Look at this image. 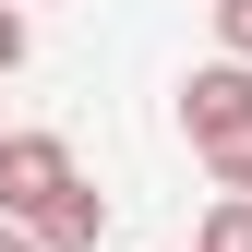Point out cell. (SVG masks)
Wrapping results in <instances>:
<instances>
[{"label":"cell","mask_w":252,"mask_h":252,"mask_svg":"<svg viewBox=\"0 0 252 252\" xmlns=\"http://www.w3.org/2000/svg\"><path fill=\"white\" fill-rule=\"evenodd\" d=\"M60 180H72V144L60 132H0V216H36Z\"/></svg>","instance_id":"cell-2"},{"label":"cell","mask_w":252,"mask_h":252,"mask_svg":"<svg viewBox=\"0 0 252 252\" xmlns=\"http://www.w3.org/2000/svg\"><path fill=\"white\" fill-rule=\"evenodd\" d=\"M0 252H36V240H24V216H0Z\"/></svg>","instance_id":"cell-7"},{"label":"cell","mask_w":252,"mask_h":252,"mask_svg":"<svg viewBox=\"0 0 252 252\" xmlns=\"http://www.w3.org/2000/svg\"><path fill=\"white\" fill-rule=\"evenodd\" d=\"M192 252H252V192H216V216H204Z\"/></svg>","instance_id":"cell-4"},{"label":"cell","mask_w":252,"mask_h":252,"mask_svg":"<svg viewBox=\"0 0 252 252\" xmlns=\"http://www.w3.org/2000/svg\"><path fill=\"white\" fill-rule=\"evenodd\" d=\"M216 48H228V60H252V0H216Z\"/></svg>","instance_id":"cell-6"},{"label":"cell","mask_w":252,"mask_h":252,"mask_svg":"<svg viewBox=\"0 0 252 252\" xmlns=\"http://www.w3.org/2000/svg\"><path fill=\"white\" fill-rule=\"evenodd\" d=\"M180 132L216 168V192H252V60H204L180 84Z\"/></svg>","instance_id":"cell-1"},{"label":"cell","mask_w":252,"mask_h":252,"mask_svg":"<svg viewBox=\"0 0 252 252\" xmlns=\"http://www.w3.org/2000/svg\"><path fill=\"white\" fill-rule=\"evenodd\" d=\"M24 240H36V252H96V240H108V192L72 168V180L36 204V216H24Z\"/></svg>","instance_id":"cell-3"},{"label":"cell","mask_w":252,"mask_h":252,"mask_svg":"<svg viewBox=\"0 0 252 252\" xmlns=\"http://www.w3.org/2000/svg\"><path fill=\"white\" fill-rule=\"evenodd\" d=\"M24 48H36V24H24V0H0V72H24Z\"/></svg>","instance_id":"cell-5"}]
</instances>
